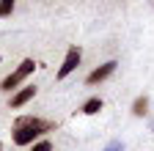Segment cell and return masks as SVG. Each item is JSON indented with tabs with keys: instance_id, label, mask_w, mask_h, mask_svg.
<instances>
[{
	"instance_id": "8",
	"label": "cell",
	"mask_w": 154,
	"mask_h": 151,
	"mask_svg": "<svg viewBox=\"0 0 154 151\" xmlns=\"http://www.w3.org/2000/svg\"><path fill=\"white\" fill-rule=\"evenodd\" d=\"M14 8H17V3H14V0H0V20L11 17V14H14Z\"/></svg>"
},
{
	"instance_id": "7",
	"label": "cell",
	"mask_w": 154,
	"mask_h": 151,
	"mask_svg": "<svg viewBox=\"0 0 154 151\" xmlns=\"http://www.w3.org/2000/svg\"><path fill=\"white\" fill-rule=\"evenodd\" d=\"M146 113H149V96H138V99L132 102V116L135 118H143Z\"/></svg>"
},
{
	"instance_id": "3",
	"label": "cell",
	"mask_w": 154,
	"mask_h": 151,
	"mask_svg": "<svg viewBox=\"0 0 154 151\" xmlns=\"http://www.w3.org/2000/svg\"><path fill=\"white\" fill-rule=\"evenodd\" d=\"M80 61H83V50L80 47H69L66 55H63V61H61V66H58V71H55V80H66L72 71H77Z\"/></svg>"
},
{
	"instance_id": "4",
	"label": "cell",
	"mask_w": 154,
	"mask_h": 151,
	"mask_svg": "<svg viewBox=\"0 0 154 151\" xmlns=\"http://www.w3.org/2000/svg\"><path fill=\"white\" fill-rule=\"evenodd\" d=\"M116 66H119V61H107V63H102V66H96L88 77H85V85L88 88H94V85H99V83H105L107 77H113V71H116Z\"/></svg>"
},
{
	"instance_id": "12",
	"label": "cell",
	"mask_w": 154,
	"mask_h": 151,
	"mask_svg": "<svg viewBox=\"0 0 154 151\" xmlns=\"http://www.w3.org/2000/svg\"><path fill=\"white\" fill-rule=\"evenodd\" d=\"M151 132H154V126H151Z\"/></svg>"
},
{
	"instance_id": "5",
	"label": "cell",
	"mask_w": 154,
	"mask_h": 151,
	"mask_svg": "<svg viewBox=\"0 0 154 151\" xmlns=\"http://www.w3.org/2000/svg\"><path fill=\"white\" fill-rule=\"evenodd\" d=\"M33 96H36V85H25V88L14 91V93H11V99H8V110H19V107H25Z\"/></svg>"
},
{
	"instance_id": "1",
	"label": "cell",
	"mask_w": 154,
	"mask_h": 151,
	"mask_svg": "<svg viewBox=\"0 0 154 151\" xmlns=\"http://www.w3.org/2000/svg\"><path fill=\"white\" fill-rule=\"evenodd\" d=\"M55 129V121H47V118H38V116H19L11 126V143L25 148V146H33L38 140H44L47 132Z\"/></svg>"
},
{
	"instance_id": "10",
	"label": "cell",
	"mask_w": 154,
	"mask_h": 151,
	"mask_svg": "<svg viewBox=\"0 0 154 151\" xmlns=\"http://www.w3.org/2000/svg\"><path fill=\"white\" fill-rule=\"evenodd\" d=\"M102 151H124V143H121V140H110Z\"/></svg>"
},
{
	"instance_id": "9",
	"label": "cell",
	"mask_w": 154,
	"mask_h": 151,
	"mask_svg": "<svg viewBox=\"0 0 154 151\" xmlns=\"http://www.w3.org/2000/svg\"><path fill=\"white\" fill-rule=\"evenodd\" d=\"M30 151H52V140H50V137L38 140V143H33V146H30Z\"/></svg>"
},
{
	"instance_id": "2",
	"label": "cell",
	"mask_w": 154,
	"mask_h": 151,
	"mask_svg": "<svg viewBox=\"0 0 154 151\" xmlns=\"http://www.w3.org/2000/svg\"><path fill=\"white\" fill-rule=\"evenodd\" d=\"M36 69H38V63H36L33 58H25L11 74H6V77L0 80V91H3V93H14V91H19V85H22Z\"/></svg>"
},
{
	"instance_id": "11",
	"label": "cell",
	"mask_w": 154,
	"mask_h": 151,
	"mask_svg": "<svg viewBox=\"0 0 154 151\" xmlns=\"http://www.w3.org/2000/svg\"><path fill=\"white\" fill-rule=\"evenodd\" d=\"M0 151H3V143H0Z\"/></svg>"
},
{
	"instance_id": "6",
	"label": "cell",
	"mask_w": 154,
	"mask_h": 151,
	"mask_svg": "<svg viewBox=\"0 0 154 151\" xmlns=\"http://www.w3.org/2000/svg\"><path fill=\"white\" fill-rule=\"evenodd\" d=\"M102 107H105L102 96H91V99H85V102H83L80 113H83V116H96V113H102Z\"/></svg>"
}]
</instances>
